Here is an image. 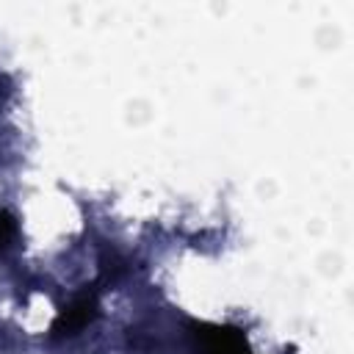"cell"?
Instances as JSON below:
<instances>
[{"mask_svg": "<svg viewBox=\"0 0 354 354\" xmlns=\"http://www.w3.org/2000/svg\"><path fill=\"white\" fill-rule=\"evenodd\" d=\"M199 354H252L246 335L227 324H191Z\"/></svg>", "mask_w": 354, "mask_h": 354, "instance_id": "1", "label": "cell"}, {"mask_svg": "<svg viewBox=\"0 0 354 354\" xmlns=\"http://www.w3.org/2000/svg\"><path fill=\"white\" fill-rule=\"evenodd\" d=\"M97 307H100L97 290H83L66 307L58 310V315H55V321L50 326V335L53 337H72V335H77L83 326H88L97 318Z\"/></svg>", "mask_w": 354, "mask_h": 354, "instance_id": "2", "label": "cell"}, {"mask_svg": "<svg viewBox=\"0 0 354 354\" xmlns=\"http://www.w3.org/2000/svg\"><path fill=\"white\" fill-rule=\"evenodd\" d=\"M14 238H17V218L8 210H0V249L11 246Z\"/></svg>", "mask_w": 354, "mask_h": 354, "instance_id": "3", "label": "cell"}]
</instances>
